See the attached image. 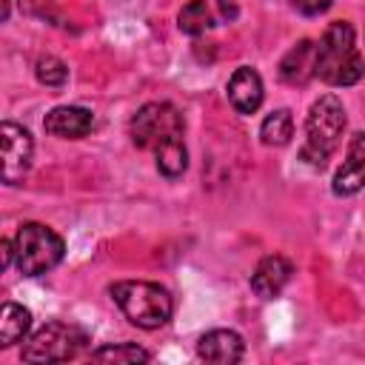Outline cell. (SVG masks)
Wrapping results in <instances>:
<instances>
[{"label": "cell", "instance_id": "obj_9", "mask_svg": "<svg viewBox=\"0 0 365 365\" xmlns=\"http://www.w3.org/2000/svg\"><path fill=\"white\" fill-rule=\"evenodd\" d=\"M197 356L214 365H234L245 356V342L231 328H214L197 339Z\"/></svg>", "mask_w": 365, "mask_h": 365}, {"label": "cell", "instance_id": "obj_7", "mask_svg": "<svg viewBox=\"0 0 365 365\" xmlns=\"http://www.w3.org/2000/svg\"><path fill=\"white\" fill-rule=\"evenodd\" d=\"M0 145H3V182L17 185L26 177L29 165H31L34 140L23 125L6 120L0 125Z\"/></svg>", "mask_w": 365, "mask_h": 365}, {"label": "cell", "instance_id": "obj_6", "mask_svg": "<svg viewBox=\"0 0 365 365\" xmlns=\"http://www.w3.org/2000/svg\"><path fill=\"white\" fill-rule=\"evenodd\" d=\"M131 143L143 151H160L165 145L182 143L185 120L171 103H145L137 108V114L128 123Z\"/></svg>", "mask_w": 365, "mask_h": 365}, {"label": "cell", "instance_id": "obj_12", "mask_svg": "<svg viewBox=\"0 0 365 365\" xmlns=\"http://www.w3.org/2000/svg\"><path fill=\"white\" fill-rule=\"evenodd\" d=\"M225 91H228V103L234 106L237 114H254L262 106V77L251 66L234 68Z\"/></svg>", "mask_w": 365, "mask_h": 365}, {"label": "cell", "instance_id": "obj_13", "mask_svg": "<svg viewBox=\"0 0 365 365\" xmlns=\"http://www.w3.org/2000/svg\"><path fill=\"white\" fill-rule=\"evenodd\" d=\"M314 60H317V46L311 40H299L279 63V80L288 86H305L314 77Z\"/></svg>", "mask_w": 365, "mask_h": 365}, {"label": "cell", "instance_id": "obj_1", "mask_svg": "<svg viewBox=\"0 0 365 365\" xmlns=\"http://www.w3.org/2000/svg\"><path fill=\"white\" fill-rule=\"evenodd\" d=\"M314 77H319L328 86H354L365 77V57L356 48L354 26L345 20H336L325 29L322 40L317 43V60H314Z\"/></svg>", "mask_w": 365, "mask_h": 365}, {"label": "cell", "instance_id": "obj_10", "mask_svg": "<svg viewBox=\"0 0 365 365\" xmlns=\"http://www.w3.org/2000/svg\"><path fill=\"white\" fill-rule=\"evenodd\" d=\"M334 194L336 197H354L356 191L365 188V131H356L348 143L345 160L339 171L334 174Z\"/></svg>", "mask_w": 365, "mask_h": 365}, {"label": "cell", "instance_id": "obj_18", "mask_svg": "<svg viewBox=\"0 0 365 365\" xmlns=\"http://www.w3.org/2000/svg\"><path fill=\"white\" fill-rule=\"evenodd\" d=\"M34 74H37V80H40L43 86H48V88H63L66 80H68V66H66L60 57L46 54V57L37 60Z\"/></svg>", "mask_w": 365, "mask_h": 365}, {"label": "cell", "instance_id": "obj_15", "mask_svg": "<svg viewBox=\"0 0 365 365\" xmlns=\"http://www.w3.org/2000/svg\"><path fill=\"white\" fill-rule=\"evenodd\" d=\"M220 17L211 11V6L205 0H191L182 6L180 17H177V26L182 34H191V37H200L202 31H208Z\"/></svg>", "mask_w": 365, "mask_h": 365}, {"label": "cell", "instance_id": "obj_4", "mask_svg": "<svg viewBox=\"0 0 365 365\" xmlns=\"http://www.w3.org/2000/svg\"><path fill=\"white\" fill-rule=\"evenodd\" d=\"M11 245H14V265L23 277L48 274L63 262L66 254L63 237L43 222H23L11 237Z\"/></svg>", "mask_w": 365, "mask_h": 365}, {"label": "cell", "instance_id": "obj_8", "mask_svg": "<svg viewBox=\"0 0 365 365\" xmlns=\"http://www.w3.org/2000/svg\"><path fill=\"white\" fill-rule=\"evenodd\" d=\"M294 274V262L282 254H268L257 262L254 274H251V291L259 299H274L282 294V288L291 282Z\"/></svg>", "mask_w": 365, "mask_h": 365}, {"label": "cell", "instance_id": "obj_16", "mask_svg": "<svg viewBox=\"0 0 365 365\" xmlns=\"http://www.w3.org/2000/svg\"><path fill=\"white\" fill-rule=\"evenodd\" d=\"M259 137H262L265 145H274V148L288 145L291 137H294V117H291V111H288V108L271 111V114L262 120V125H259Z\"/></svg>", "mask_w": 365, "mask_h": 365}, {"label": "cell", "instance_id": "obj_14", "mask_svg": "<svg viewBox=\"0 0 365 365\" xmlns=\"http://www.w3.org/2000/svg\"><path fill=\"white\" fill-rule=\"evenodd\" d=\"M31 328V311L17 302H3L0 311V348H11L14 342H26Z\"/></svg>", "mask_w": 365, "mask_h": 365}, {"label": "cell", "instance_id": "obj_2", "mask_svg": "<svg viewBox=\"0 0 365 365\" xmlns=\"http://www.w3.org/2000/svg\"><path fill=\"white\" fill-rule=\"evenodd\" d=\"M125 319L143 331L163 328L174 314V297L165 285L148 279H120L108 288Z\"/></svg>", "mask_w": 365, "mask_h": 365}, {"label": "cell", "instance_id": "obj_3", "mask_svg": "<svg viewBox=\"0 0 365 365\" xmlns=\"http://www.w3.org/2000/svg\"><path fill=\"white\" fill-rule=\"evenodd\" d=\"M342 131H345L342 100L336 94H322L305 117V143L299 148V160L314 168H322L331 160V154L339 148Z\"/></svg>", "mask_w": 365, "mask_h": 365}, {"label": "cell", "instance_id": "obj_17", "mask_svg": "<svg viewBox=\"0 0 365 365\" xmlns=\"http://www.w3.org/2000/svg\"><path fill=\"white\" fill-rule=\"evenodd\" d=\"M88 359H94V362H148L151 354L134 342H117V345H103V348L91 351Z\"/></svg>", "mask_w": 365, "mask_h": 365}, {"label": "cell", "instance_id": "obj_5", "mask_svg": "<svg viewBox=\"0 0 365 365\" xmlns=\"http://www.w3.org/2000/svg\"><path fill=\"white\" fill-rule=\"evenodd\" d=\"M91 336L86 328L66 322V319H51L46 325H40L23 345L20 356L23 362H34V365H46V362H68L74 356H80L88 348Z\"/></svg>", "mask_w": 365, "mask_h": 365}, {"label": "cell", "instance_id": "obj_11", "mask_svg": "<svg viewBox=\"0 0 365 365\" xmlns=\"http://www.w3.org/2000/svg\"><path fill=\"white\" fill-rule=\"evenodd\" d=\"M43 128L60 140H80L94 128V114L83 106H57L43 117Z\"/></svg>", "mask_w": 365, "mask_h": 365}, {"label": "cell", "instance_id": "obj_19", "mask_svg": "<svg viewBox=\"0 0 365 365\" xmlns=\"http://www.w3.org/2000/svg\"><path fill=\"white\" fill-rule=\"evenodd\" d=\"M291 3H294V9H297V11H302V14L314 17V14H322V11H328L334 0H291Z\"/></svg>", "mask_w": 365, "mask_h": 365}]
</instances>
